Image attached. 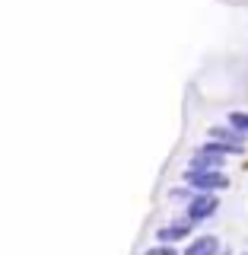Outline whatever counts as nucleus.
Wrapping results in <instances>:
<instances>
[{"mask_svg":"<svg viewBox=\"0 0 248 255\" xmlns=\"http://www.w3.org/2000/svg\"><path fill=\"white\" fill-rule=\"evenodd\" d=\"M185 185H188L191 191H197V195H213V191L226 188L229 179H226L220 169H213V172H194V169H188V172H185Z\"/></svg>","mask_w":248,"mask_h":255,"instance_id":"f257e3e1","label":"nucleus"},{"mask_svg":"<svg viewBox=\"0 0 248 255\" xmlns=\"http://www.w3.org/2000/svg\"><path fill=\"white\" fill-rule=\"evenodd\" d=\"M217 207H220L217 195H194V198L185 204V220H191V223H204V220H210L213 214H217Z\"/></svg>","mask_w":248,"mask_h":255,"instance_id":"f03ea898","label":"nucleus"},{"mask_svg":"<svg viewBox=\"0 0 248 255\" xmlns=\"http://www.w3.org/2000/svg\"><path fill=\"white\" fill-rule=\"evenodd\" d=\"M191 230H194V223L181 217V220H175V223H165V227H159V230H156V243L175 246V243H181V239H191Z\"/></svg>","mask_w":248,"mask_h":255,"instance_id":"7ed1b4c3","label":"nucleus"},{"mask_svg":"<svg viewBox=\"0 0 248 255\" xmlns=\"http://www.w3.org/2000/svg\"><path fill=\"white\" fill-rule=\"evenodd\" d=\"M223 163H226V156H220V153H210V150L197 147V153L191 156L188 169H194V172H213V169H223Z\"/></svg>","mask_w":248,"mask_h":255,"instance_id":"20e7f679","label":"nucleus"},{"mask_svg":"<svg viewBox=\"0 0 248 255\" xmlns=\"http://www.w3.org/2000/svg\"><path fill=\"white\" fill-rule=\"evenodd\" d=\"M220 239L217 236H210V233H204V236H194V239H188V246H185V252L181 255H220Z\"/></svg>","mask_w":248,"mask_h":255,"instance_id":"39448f33","label":"nucleus"},{"mask_svg":"<svg viewBox=\"0 0 248 255\" xmlns=\"http://www.w3.org/2000/svg\"><path fill=\"white\" fill-rule=\"evenodd\" d=\"M210 140H220V143H229V147H236V150H245V134H239L233 125H213Z\"/></svg>","mask_w":248,"mask_h":255,"instance_id":"423d86ee","label":"nucleus"},{"mask_svg":"<svg viewBox=\"0 0 248 255\" xmlns=\"http://www.w3.org/2000/svg\"><path fill=\"white\" fill-rule=\"evenodd\" d=\"M229 125L239 134H248V112H229Z\"/></svg>","mask_w":248,"mask_h":255,"instance_id":"0eeeda50","label":"nucleus"},{"mask_svg":"<svg viewBox=\"0 0 248 255\" xmlns=\"http://www.w3.org/2000/svg\"><path fill=\"white\" fill-rule=\"evenodd\" d=\"M143 255H181V252L175 249V246H163V243H156L153 249H147Z\"/></svg>","mask_w":248,"mask_h":255,"instance_id":"6e6552de","label":"nucleus"}]
</instances>
